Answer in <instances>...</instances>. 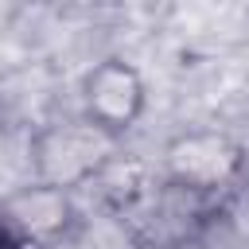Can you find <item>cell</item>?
Here are the masks:
<instances>
[{
	"label": "cell",
	"mask_w": 249,
	"mask_h": 249,
	"mask_svg": "<svg viewBox=\"0 0 249 249\" xmlns=\"http://www.w3.org/2000/svg\"><path fill=\"white\" fill-rule=\"evenodd\" d=\"M109 152H113V136L101 132V128L89 124V121L51 128V132H43V136L35 140V148H31L43 183H47V187H58V191L70 187V183H82L86 175H93Z\"/></svg>",
	"instance_id": "obj_1"
},
{
	"label": "cell",
	"mask_w": 249,
	"mask_h": 249,
	"mask_svg": "<svg viewBox=\"0 0 249 249\" xmlns=\"http://www.w3.org/2000/svg\"><path fill=\"white\" fill-rule=\"evenodd\" d=\"M82 101H86V121L113 136L117 128H128L140 117V109H144V82H140V74L128 62L105 58V62H97L86 74Z\"/></svg>",
	"instance_id": "obj_2"
},
{
	"label": "cell",
	"mask_w": 249,
	"mask_h": 249,
	"mask_svg": "<svg viewBox=\"0 0 249 249\" xmlns=\"http://www.w3.org/2000/svg\"><path fill=\"white\" fill-rule=\"evenodd\" d=\"M171 183H183L191 191H202V195H214L237 167V152L230 148L226 136H210V132H198V136H187L171 148Z\"/></svg>",
	"instance_id": "obj_3"
},
{
	"label": "cell",
	"mask_w": 249,
	"mask_h": 249,
	"mask_svg": "<svg viewBox=\"0 0 249 249\" xmlns=\"http://www.w3.org/2000/svg\"><path fill=\"white\" fill-rule=\"evenodd\" d=\"M66 195L58 191V187H47V183H39V187H23L12 202H8V222H4V230L16 237H47V233H54V230H62L66 226Z\"/></svg>",
	"instance_id": "obj_4"
}]
</instances>
